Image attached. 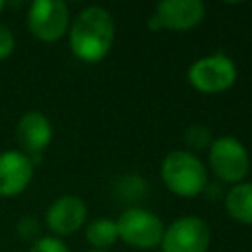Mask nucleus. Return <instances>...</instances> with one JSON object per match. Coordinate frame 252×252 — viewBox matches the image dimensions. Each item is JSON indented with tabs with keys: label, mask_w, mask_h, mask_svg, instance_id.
Listing matches in <instances>:
<instances>
[{
	"label": "nucleus",
	"mask_w": 252,
	"mask_h": 252,
	"mask_svg": "<svg viewBox=\"0 0 252 252\" xmlns=\"http://www.w3.org/2000/svg\"><path fill=\"white\" fill-rule=\"evenodd\" d=\"M16 230L22 240H37L39 238V224H37L35 217H22Z\"/></svg>",
	"instance_id": "obj_17"
},
{
	"label": "nucleus",
	"mask_w": 252,
	"mask_h": 252,
	"mask_svg": "<svg viewBox=\"0 0 252 252\" xmlns=\"http://www.w3.org/2000/svg\"><path fill=\"white\" fill-rule=\"evenodd\" d=\"M148 191H150L148 181L138 173H128V175L120 177L116 183V195L128 203H138V201L146 199Z\"/></svg>",
	"instance_id": "obj_14"
},
{
	"label": "nucleus",
	"mask_w": 252,
	"mask_h": 252,
	"mask_svg": "<svg viewBox=\"0 0 252 252\" xmlns=\"http://www.w3.org/2000/svg\"><path fill=\"white\" fill-rule=\"evenodd\" d=\"M28 252H69V246L57 236H39L32 242Z\"/></svg>",
	"instance_id": "obj_16"
},
{
	"label": "nucleus",
	"mask_w": 252,
	"mask_h": 252,
	"mask_svg": "<svg viewBox=\"0 0 252 252\" xmlns=\"http://www.w3.org/2000/svg\"><path fill=\"white\" fill-rule=\"evenodd\" d=\"M33 177V161L22 150L0 152V197L22 195Z\"/></svg>",
	"instance_id": "obj_11"
},
{
	"label": "nucleus",
	"mask_w": 252,
	"mask_h": 252,
	"mask_svg": "<svg viewBox=\"0 0 252 252\" xmlns=\"http://www.w3.org/2000/svg\"><path fill=\"white\" fill-rule=\"evenodd\" d=\"M16 140L22 146V152L35 165L37 161H41V154L49 148L53 140L51 120L39 110L24 112L16 124Z\"/></svg>",
	"instance_id": "obj_9"
},
{
	"label": "nucleus",
	"mask_w": 252,
	"mask_h": 252,
	"mask_svg": "<svg viewBox=\"0 0 252 252\" xmlns=\"http://www.w3.org/2000/svg\"><path fill=\"white\" fill-rule=\"evenodd\" d=\"M87 242L93 246V250H106L118 240V226L114 219L108 217H98L87 224L85 230Z\"/></svg>",
	"instance_id": "obj_13"
},
{
	"label": "nucleus",
	"mask_w": 252,
	"mask_h": 252,
	"mask_svg": "<svg viewBox=\"0 0 252 252\" xmlns=\"http://www.w3.org/2000/svg\"><path fill=\"white\" fill-rule=\"evenodd\" d=\"M224 209L232 220L252 224V181L232 185L224 195Z\"/></svg>",
	"instance_id": "obj_12"
},
{
	"label": "nucleus",
	"mask_w": 252,
	"mask_h": 252,
	"mask_svg": "<svg viewBox=\"0 0 252 252\" xmlns=\"http://www.w3.org/2000/svg\"><path fill=\"white\" fill-rule=\"evenodd\" d=\"M118 226V240L142 250H152L161 242L163 236V222L161 219L142 207H128L116 219Z\"/></svg>",
	"instance_id": "obj_5"
},
{
	"label": "nucleus",
	"mask_w": 252,
	"mask_h": 252,
	"mask_svg": "<svg viewBox=\"0 0 252 252\" xmlns=\"http://www.w3.org/2000/svg\"><path fill=\"white\" fill-rule=\"evenodd\" d=\"M16 49V37L6 24H0V61L8 59Z\"/></svg>",
	"instance_id": "obj_18"
},
{
	"label": "nucleus",
	"mask_w": 252,
	"mask_h": 252,
	"mask_svg": "<svg viewBox=\"0 0 252 252\" xmlns=\"http://www.w3.org/2000/svg\"><path fill=\"white\" fill-rule=\"evenodd\" d=\"M203 18L205 4L201 0H163L154 8V14L148 20V28L152 32H185L199 26Z\"/></svg>",
	"instance_id": "obj_8"
},
{
	"label": "nucleus",
	"mask_w": 252,
	"mask_h": 252,
	"mask_svg": "<svg viewBox=\"0 0 252 252\" xmlns=\"http://www.w3.org/2000/svg\"><path fill=\"white\" fill-rule=\"evenodd\" d=\"M211 244L209 224L197 215L175 219L163 228L161 252H207Z\"/></svg>",
	"instance_id": "obj_7"
},
{
	"label": "nucleus",
	"mask_w": 252,
	"mask_h": 252,
	"mask_svg": "<svg viewBox=\"0 0 252 252\" xmlns=\"http://www.w3.org/2000/svg\"><path fill=\"white\" fill-rule=\"evenodd\" d=\"M87 220V205L77 195H61L45 211V224L53 236H69Z\"/></svg>",
	"instance_id": "obj_10"
},
{
	"label": "nucleus",
	"mask_w": 252,
	"mask_h": 252,
	"mask_svg": "<svg viewBox=\"0 0 252 252\" xmlns=\"http://www.w3.org/2000/svg\"><path fill=\"white\" fill-rule=\"evenodd\" d=\"M114 20L102 6L83 8L69 24V47L83 63L102 61L114 43Z\"/></svg>",
	"instance_id": "obj_1"
},
{
	"label": "nucleus",
	"mask_w": 252,
	"mask_h": 252,
	"mask_svg": "<svg viewBox=\"0 0 252 252\" xmlns=\"http://www.w3.org/2000/svg\"><path fill=\"white\" fill-rule=\"evenodd\" d=\"M89 252H108V250H89Z\"/></svg>",
	"instance_id": "obj_20"
},
{
	"label": "nucleus",
	"mask_w": 252,
	"mask_h": 252,
	"mask_svg": "<svg viewBox=\"0 0 252 252\" xmlns=\"http://www.w3.org/2000/svg\"><path fill=\"white\" fill-rule=\"evenodd\" d=\"M4 8H6V2H4V0H0V14L4 12Z\"/></svg>",
	"instance_id": "obj_19"
},
{
	"label": "nucleus",
	"mask_w": 252,
	"mask_h": 252,
	"mask_svg": "<svg viewBox=\"0 0 252 252\" xmlns=\"http://www.w3.org/2000/svg\"><path fill=\"white\" fill-rule=\"evenodd\" d=\"M183 140L191 150H209L211 142H213V134L207 126L203 124H191L185 132H183Z\"/></svg>",
	"instance_id": "obj_15"
},
{
	"label": "nucleus",
	"mask_w": 252,
	"mask_h": 252,
	"mask_svg": "<svg viewBox=\"0 0 252 252\" xmlns=\"http://www.w3.org/2000/svg\"><path fill=\"white\" fill-rule=\"evenodd\" d=\"M28 30L39 41H57L69 32V8L61 0H33L28 8Z\"/></svg>",
	"instance_id": "obj_6"
},
{
	"label": "nucleus",
	"mask_w": 252,
	"mask_h": 252,
	"mask_svg": "<svg viewBox=\"0 0 252 252\" xmlns=\"http://www.w3.org/2000/svg\"><path fill=\"white\" fill-rule=\"evenodd\" d=\"M163 185L177 197H197L203 193L207 181L205 163L189 150L169 152L159 167Z\"/></svg>",
	"instance_id": "obj_2"
},
{
	"label": "nucleus",
	"mask_w": 252,
	"mask_h": 252,
	"mask_svg": "<svg viewBox=\"0 0 252 252\" xmlns=\"http://www.w3.org/2000/svg\"><path fill=\"white\" fill-rule=\"evenodd\" d=\"M189 85L205 94H219L236 83V65L224 53L199 57L187 69Z\"/></svg>",
	"instance_id": "obj_3"
},
{
	"label": "nucleus",
	"mask_w": 252,
	"mask_h": 252,
	"mask_svg": "<svg viewBox=\"0 0 252 252\" xmlns=\"http://www.w3.org/2000/svg\"><path fill=\"white\" fill-rule=\"evenodd\" d=\"M209 165L224 183H240L250 171V156L244 144L234 136L213 138L209 146Z\"/></svg>",
	"instance_id": "obj_4"
}]
</instances>
